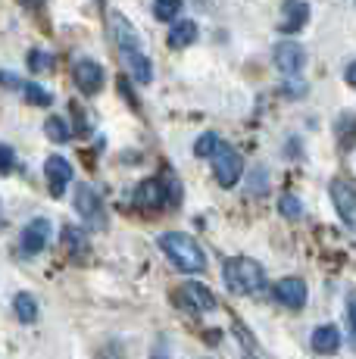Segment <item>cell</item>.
Masks as SVG:
<instances>
[{
    "label": "cell",
    "instance_id": "obj_11",
    "mask_svg": "<svg viewBox=\"0 0 356 359\" xmlns=\"http://www.w3.org/2000/svg\"><path fill=\"white\" fill-rule=\"evenodd\" d=\"M44 175H47V184H50V194L53 197H63L66 188H69V178H72V165L66 156H50L44 163Z\"/></svg>",
    "mask_w": 356,
    "mask_h": 359
},
{
    "label": "cell",
    "instance_id": "obj_30",
    "mask_svg": "<svg viewBox=\"0 0 356 359\" xmlns=\"http://www.w3.org/2000/svg\"><path fill=\"white\" fill-rule=\"evenodd\" d=\"M29 4H32V6H38V4H41V0H29Z\"/></svg>",
    "mask_w": 356,
    "mask_h": 359
},
{
    "label": "cell",
    "instance_id": "obj_2",
    "mask_svg": "<svg viewBox=\"0 0 356 359\" xmlns=\"http://www.w3.org/2000/svg\"><path fill=\"white\" fill-rule=\"evenodd\" d=\"M160 250L169 257L175 269H182V272H203L207 269V257H203L200 244H197L191 234L184 231H166L160 234Z\"/></svg>",
    "mask_w": 356,
    "mask_h": 359
},
{
    "label": "cell",
    "instance_id": "obj_21",
    "mask_svg": "<svg viewBox=\"0 0 356 359\" xmlns=\"http://www.w3.org/2000/svg\"><path fill=\"white\" fill-rule=\"evenodd\" d=\"M178 13H182V0H156L153 4V16L160 22H172L178 19Z\"/></svg>",
    "mask_w": 356,
    "mask_h": 359
},
{
    "label": "cell",
    "instance_id": "obj_17",
    "mask_svg": "<svg viewBox=\"0 0 356 359\" xmlns=\"http://www.w3.org/2000/svg\"><path fill=\"white\" fill-rule=\"evenodd\" d=\"M197 38V25L194 22H178L172 32H169V47H175V50H182V47L194 44Z\"/></svg>",
    "mask_w": 356,
    "mask_h": 359
},
{
    "label": "cell",
    "instance_id": "obj_9",
    "mask_svg": "<svg viewBox=\"0 0 356 359\" xmlns=\"http://www.w3.org/2000/svg\"><path fill=\"white\" fill-rule=\"evenodd\" d=\"M72 75H75V85L81 88V94H97L100 88H104V66L91 57H81L78 63H75Z\"/></svg>",
    "mask_w": 356,
    "mask_h": 359
},
{
    "label": "cell",
    "instance_id": "obj_23",
    "mask_svg": "<svg viewBox=\"0 0 356 359\" xmlns=\"http://www.w3.org/2000/svg\"><path fill=\"white\" fill-rule=\"evenodd\" d=\"M278 210H282L285 219H300L303 216V203H300L294 194H285L282 200H278Z\"/></svg>",
    "mask_w": 356,
    "mask_h": 359
},
{
    "label": "cell",
    "instance_id": "obj_12",
    "mask_svg": "<svg viewBox=\"0 0 356 359\" xmlns=\"http://www.w3.org/2000/svg\"><path fill=\"white\" fill-rule=\"evenodd\" d=\"M306 19H310V6L303 0H285L282 16H278V32H285V34L300 32L306 25Z\"/></svg>",
    "mask_w": 356,
    "mask_h": 359
},
{
    "label": "cell",
    "instance_id": "obj_26",
    "mask_svg": "<svg viewBox=\"0 0 356 359\" xmlns=\"http://www.w3.org/2000/svg\"><path fill=\"white\" fill-rule=\"evenodd\" d=\"M13 163H16V154H13V147H6V144H0V175H6V172H13Z\"/></svg>",
    "mask_w": 356,
    "mask_h": 359
},
{
    "label": "cell",
    "instance_id": "obj_22",
    "mask_svg": "<svg viewBox=\"0 0 356 359\" xmlns=\"http://www.w3.org/2000/svg\"><path fill=\"white\" fill-rule=\"evenodd\" d=\"M29 69H32V72H50V69H53V53L32 50L29 53Z\"/></svg>",
    "mask_w": 356,
    "mask_h": 359
},
{
    "label": "cell",
    "instance_id": "obj_27",
    "mask_svg": "<svg viewBox=\"0 0 356 359\" xmlns=\"http://www.w3.org/2000/svg\"><path fill=\"white\" fill-rule=\"evenodd\" d=\"M285 94H287V97H303V94H306V85H303V81H294V85L287 81V85H285Z\"/></svg>",
    "mask_w": 356,
    "mask_h": 359
},
{
    "label": "cell",
    "instance_id": "obj_24",
    "mask_svg": "<svg viewBox=\"0 0 356 359\" xmlns=\"http://www.w3.org/2000/svg\"><path fill=\"white\" fill-rule=\"evenodd\" d=\"M22 94H25V100H29V103H35V107H47V103L53 100L50 94L44 91V88H41V85H32V81H25Z\"/></svg>",
    "mask_w": 356,
    "mask_h": 359
},
{
    "label": "cell",
    "instance_id": "obj_10",
    "mask_svg": "<svg viewBox=\"0 0 356 359\" xmlns=\"http://www.w3.org/2000/svg\"><path fill=\"white\" fill-rule=\"evenodd\" d=\"M47 241H50V222H47V219H32V222L22 229L19 244H22L25 257H35V253H41L47 247Z\"/></svg>",
    "mask_w": 356,
    "mask_h": 359
},
{
    "label": "cell",
    "instance_id": "obj_20",
    "mask_svg": "<svg viewBox=\"0 0 356 359\" xmlns=\"http://www.w3.org/2000/svg\"><path fill=\"white\" fill-rule=\"evenodd\" d=\"M44 135L50 137L53 144H66V141H69V126H66L60 116H50V119L44 122Z\"/></svg>",
    "mask_w": 356,
    "mask_h": 359
},
{
    "label": "cell",
    "instance_id": "obj_14",
    "mask_svg": "<svg viewBox=\"0 0 356 359\" xmlns=\"http://www.w3.org/2000/svg\"><path fill=\"white\" fill-rule=\"evenodd\" d=\"M275 300L287 309H303L306 303V281L303 278H282L275 285Z\"/></svg>",
    "mask_w": 356,
    "mask_h": 359
},
{
    "label": "cell",
    "instance_id": "obj_16",
    "mask_svg": "<svg viewBox=\"0 0 356 359\" xmlns=\"http://www.w3.org/2000/svg\"><path fill=\"white\" fill-rule=\"evenodd\" d=\"M13 309H16L19 322H25V325H32V322H38V303L32 294H16V300H13Z\"/></svg>",
    "mask_w": 356,
    "mask_h": 359
},
{
    "label": "cell",
    "instance_id": "obj_1",
    "mask_svg": "<svg viewBox=\"0 0 356 359\" xmlns=\"http://www.w3.org/2000/svg\"><path fill=\"white\" fill-rule=\"evenodd\" d=\"M109 32H113L122 60H125L128 69H132L135 81L147 85V81L153 79V69H150V60L144 57V50H141V38H138V32H135V25L128 22L122 13H109Z\"/></svg>",
    "mask_w": 356,
    "mask_h": 359
},
{
    "label": "cell",
    "instance_id": "obj_15",
    "mask_svg": "<svg viewBox=\"0 0 356 359\" xmlns=\"http://www.w3.org/2000/svg\"><path fill=\"white\" fill-rule=\"evenodd\" d=\"M338 347H341V331L334 325H322L313 331V350L316 353L331 356V353H338Z\"/></svg>",
    "mask_w": 356,
    "mask_h": 359
},
{
    "label": "cell",
    "instance_id": "obj_29",
    "mask_svg": "<svg viewBox=\"0 0 356 359\" xmlns=\"http://www.w3.org/2000/svg\"><path fill=\"white\" fill-rule=\"evenodd\" d=\"M347 316H350V331H353V337H356V297L350 300V309H347Z\"/></svg>",
    "mask_w": 356,
    "mask_h": 359
},
{
    "label": "cell",
    "instance_id": "obj_6",
    "mask_svg": "<svg viewBox=\"0 0 356 359\" xmlns=\"http://www.w3.org/2000/svg\"><path fill=\"white\" fill-rule=\"evenodd\" d=\"M213 172H216V182L222 184V188H235L241 172H244V163H241V156H238V150H231L222 144V147L213 154Z\"/></svg>",
    "mask_w": 356,
    "mask_h": 359
},
{
    "label": "cell",
    "instance_id": "obj_5",
    "mask_svg": "<svg viewBox=\"0 0 356 359\" xmlns=\"http://www.w3.org/2000/svg\"><path fill=\"white\" fill-rule=\"evenodd\" d=\"M75 210H78V216L85 219L88 225H94V229H104L107 225L104 200H100V194L91 184H78V188H75Z\"/></svg>",
    "mask_w": 356,
    "mask_h": 359
},
{
    "label": "cell",
    "instance_id": "obj_19",
    "mask_svg": "<svg viewBox=\"0 0 356 359\" xmlns=\"http://www.w3.org/2000/svg\"><path fill=\"white\" fill-rule=\"evenodd\" d=\"M63 247L72 253V257H81V253L88 250V238L81 229H75V225H66L63 229Z\"/></svg>",
    "mask_w": 356,
    "mask_h": 359
},
{
    "label": "cell",
    "instance_id": "obj_4",
    "mask_svg": "<svg viewBox=\"0 0 356 359\" xmlns=\"http://www.w3.org/2000/svg\"><path fill=\"white\" fill-rule=\"evenodd\" d=\"M175 300H178V306H184L188 313H194V316L213 313L216 309L213 291H210L207 285H200V281H184V285L175 291Z\"/></svg>",
    "mask_w": 356,
    "mask_h": 359
},
{
    "label": "cell",
    "instance_id": "obj_7",
    "mask_svg": "<svg viewBox=\"0 0 356 359\" xmlns=\"http://www.w3.org/2000/svg\"><path fill=\"white\" fill-rule=\"evenodd\" d=\"M272 60H275V66L282 69L285 75H300L306 66V50H303V44H297L294 38H285L275 44Z\"/></svg>",
    "mask_w": 356,
    "mask_h": 359
},
{
    "label": "cell",
    "instance_id": "obj_13",
    "mask_svg": "<svg viewBox=\"0 0 356 359\" xmlns=\"http://www.w3.org/2000/svg\"><path fill=\"white\" fill-rule=\"evenodd\" d=\"M135 206H141V210H160V206H166V184L160 178L141 182L138 191H135Z\"/></svg>",
    "mask_w": 356,
    "mask_h": 359
},
{
    "label": "cell",
    "instance_id": "obj_25",
    "mask_svg": "<svg viewBox=\"0 0 356 359\" xmlns=\"http://www.w3.org/2000/svg\"><path fill=\"white\" fill-rule=\"evenodd\" d=\"M219 147H222V144H219V135H213V131H207V135H203L200 141L194 144V154H197V156H213Z\"/></svg>",
    "mask_w": 356,
    "mask_h": 359
},
{
    "label": "cell",
    "instance_id": "obj_8",
    "mask_svg": "<svg viewBox=\"0 0 356 359\" xmlns=\"http://www.w3.org/2000/svg\"><path fill=\"white\" fill-rule=\"evenodd\" d=\"M331 200H334V210H338L341 222L356 231V188L350 182H344V178H334L331 182Z\"/></svg>",
    "mask_w": 356,
    "mask_h": 359
},
{
    "label": "cell",
    "instance_id": "obj_18",
    "mask_svg": "<svg viewBox=\"0 0 356 359\" xmlns=\"http://www.w3.org/2000/svg\"><path fill=\"white\" fill-rule=\"evenodd\" d=\"M338 144H341V150H350L356 144V116L353 113H344L338 119Z\"/></svg>",
    "mask_w": 356,
    "mask_h": 359
},
{
    "label": "cell",
    "instance_id": "obj_3",
    "mask_svg": "<svg viewBox=\"0 0 356 359\" xmlns=\"http://www.w3.org/2000/svg\"><path fill=\"white\" fill-rule=\"evenodd\" d=\"M225 285L235 294H263L266 291V272L256 259L235 257L225 262Z\"/></svg>",
    "mask_w": 356,
    "mask_h": 359
},
{
    "label": "cell",
    "instance_id": "obj_28",
    "mask_svg": "<svg viewBox=\"0 0 356 359\" xmlns=\"http://www.w3.org/2000/svg\"><path fill=\"white\" fill-rule=\"evenodd\" d=\"M344 79H347V85H350V88H356V63H350L344 69Z\"/></svg>",
    "mask_w": 356,
    "mask_h": 359
}]
</instances>
